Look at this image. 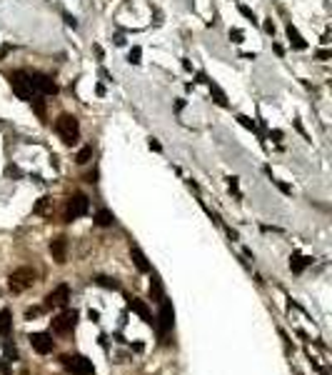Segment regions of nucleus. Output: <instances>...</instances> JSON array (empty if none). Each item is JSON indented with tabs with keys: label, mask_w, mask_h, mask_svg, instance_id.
<instances>
[{
	"label": "nucleus",
	"mask_w": 332,
	"mask_h": 375,
	"mask_svg": "<svg viewBox=\"0 0 332 375\" xmlns=\"http://www.w3.org/2000/svg\"><path fill=\"white\" fill-rule=\"evenodd\" d=\"M30 83H33V90L40 93V95H55L58 93L55 80L48 73H30Z\"/></svg>",
	"instance_id": "obj_6"
},
{
	"label": "nucleus",
	"mask_w": 332,
	"mask_h": 375,
	"mask_svg": "<svg viewBox=\"0 0 332 375\" xmlns=\"http://www.w3.org/2000/svg\"><path fill=\"white\" fill-rule=\"evenodd\" d=\"M55 133L60 135V140L65 145H75L80 140V123H77V118L70 115V113H63L55 120Z\"/></svg>",
	"instance_id": "obj_1"
},
{
	"label": "nucleus",
	"mask_w": 332,
	"mask_h": 375,
	"mask_svg": "<svg viewBox=\"0 0 332 375\" xmlns=\"http://www.w3.org/2000/svg\"><path fill=\"white\" fill-rule=\"evenodd\" d=\"M128 305H130V310H135L145 323H152V315H150V310H147V305L142 303V300H137V298H128Z\"/></svg>",
	"instance_id": "obj_12"
},
{
	"label": "nucleus",
	"mask_w": 332,
	"mask_h": 375,
	"mask_svg": "<svg viewBox=\"0 0 332 375\" xmlns=\"http://www.w3.org/2000/svg\"><path fill=\"white\" fill-rule=\"evenodd\" d=\"M30 103H33L35 113H38V115H40V118L45 120V105H43V100H40V98H35V100H30Z\"/></svg>",
	"instance_id": "obj_22"
},
{
	"label": "nucleus",
	"mask_w": 332,
	"mask_h": 375,
	"mask_svg": "<svg viewBox=\"0 0 332 375\" xmlns=\"http://www.w3.org/2000/svg\"><path fill=\"white\" fill-rule=\"evenodd\" d=\"M230 40L232 43H242V30H230Z\"/></svg>",
	"instance_id": "obj_26"
},
{
	"label": "nucleus",
	"mask_w": 332,
	"mask_h": 375,
	"mask_svg": "<svg viewBox=\"0 0 332 375\" xmlns=\"http://www.w3.org/2000/svg\"><path fill=\"white\" fill-rule=\"evenodd\" d=\"M310 263H312V258H302L300 253H295V255L290 258V268H292L295 273H302L305 265H310Z\"/></svg>",
	"instance_id": "obj_16"
},
{
	"label": "nucleus",
	"mask_w": 332,
	"mask_h": 375,
	"mask_svg": "<svg viewBox=\"0 0 332 375\" xmlns=\"http://www.w3.org/2000/svg\"><path fill=\"white\" fill-rule=\"evenodd\" d=\"M65 23H67V25H72V28H77V23H75V18H72V15H65Z\"/></svg>",
	"instance_id": "obj_31"
},
{
	"label": "nucleus",
	"mask_w": 332,
	"mask_h": 375,
	"mask_svg": "<svg viewBox=\"0 0 332 375\" xmlns=\"http://www.w3.org/2000/svg\"><path fill=\"white\" fill-rule=\"evenodd\" d=\"M95 223L100 225V228H110V225L115 223V215H113L110 210H105V208H103V210H98V213H95Z\"/></svg>",
	"instance_id": "obj_17"
},
{
	"label": "nucleus",
	"mask_w": 332,
	"mask_h": 375,
	"mask_svg": "<svg viewBox=\"0 0 332 375\" xmlns=\"http://www.w3.org/2000/svg\"><path fill=\"white\" fill-rule=\"evenodd\" d=\"M150 295H155V298L162 300V288H160V280H152V285H150Z\"/></svg>",
	"instance_id": "obj_23"
},
{
	"label": "nucleus",
	"mask_w": 332,
	"mask_h": 375,
	"mask_svg": "<svg viewBox=\"0 0 332 375\" xmlns=\"http://www.w3.org/2000/svg\"><path fill=\"white\" fill-rule=\"evenodd\" d=\"M237 10H240V13H242L247 20H253V23H255V15H253V10H250L247 5H237Z\"/></svg>",
	"instance_id": "obj_25"
},
{
	"label": "nucleus",
	"mask_w": 332,
	"mask_h": 375,
	"mask_svg": "<svg viewBox=\"0 0 332 375\" xmlns=\"http://www.w3.org/2000/svg\"><path fill=\"white\" fill-rule=\"evenodd\" d=\"M207 85H210V93H212V98H215V103L217 105H222V108H227V98H225V93L212 83V80H207Z\"/></svg>",
	"instance_id": "obj_18"
},
{
	"label": "nucleus",
	"mask_w": 332,
	"mask_h": 375,
	"mask_svg": "<svg viewBox=\"0 0 332 375\" xmlns=\"http://www.w3.org/2000/svg\"><path fill=\"white\" fill-rule=\"evenodd\" d=\"M130 255H133L135 265H137V270H142V273H150V263H147V258H145V253L137 248V245H133L130 248Z\"/></svg>",
	"instance_id": "obj_14"
},
{
	"label": "nucleus",
	"mask_w": 332,
	"mask_h": 375,
	"mask_svg": "<svg viewBox=\"0 0 332 375\" xmlns=\"http://www.w3.org/2000/svg\"><path fill=\"white\" fill-rule=\"evenodd\" d=\"M88 210H90V200H88L85 195H72V198L67 200L65 220H67V223H72L75 218H82V215H88Z\"/></svg>",
	"instance_id": "obj_4"
},
{
	"label": "nucleus",
	"mask_w": 332,
	"mask_h": 375,
	"mask_svg": "<svg viewBox=\"0 0 332 375\" xmlns=\"http://www.w3.org/2000/svg\"><path fill=\"white\" fill-rule=\"evenodd\" d=\"M150 150H155V153H160V150H162V145H160L157 140H150Z\"/></svg>",
	"instance_id": "obj_29"
},
{
	"label": "nucleus",
	"mask_w": 332,
	"mask_h": 375,
	"mask_svg": "<svg viewBox=\"0 0 332 375\" xmlns=\"http://www.w3.org/2000/svg\"><path fill=\"white\" fill-rule=\"evenodd\" d=\"M287 38H290V43H292L297 50H305V48H307V43L302 40V35L295 30V25H287Z\"/></svg>",
	"instance_id": "obj_15"
},
{
	"label": "nucleus",
	"mask_w": 332,
	"mask_h": 375,
	"mask_svg": "<svg viewBox=\"0 0 332 375\" xmlns=\"http://www.w3.org/2000/svg\"><path fill=\"white\" fill-rule=\"evenodd\" d=\"M8 80H10V88H13V93L20 98V100H33V83H30V73H25V70H15V73L8 75Z\"/></svg>",
	"instance_id": "obj_3"
},
{
	"label": "nucleus",
	"mask_w": 332,
	"mask_h": 375,
	"mask_svg": "<svg viewBox=\"0 0 332 375\" xmlns=\"http://www.w3.org/2000/svg\"><path fill=\"white\" fill-rule=\"evenodd\" d=\"M265 33L275 35V23H272V20H267V23H265Z\"/></svg>",
	"instance_id": "obj_27"
},
{
	"label": "nucleus",
	"mask_w": 332,
	"mask_h": 375,
	"mask_svg": "<svg viewBox=\"0 0 332 375\" xmlns=\"http://www.w3.org/2000/svg\"><path fill=\"white\" fill-rule=\"evenodd\" d=\"M90 160H93V148H90V145L77 150V155H75V163H77V165H85V163H90Z\"/></svg>",
	"instance_id": "obj_19"
},
{
	"label": "nucleus",
	"mask_w": 332,
	"mask_h": 375,
	"mask_svg": "<svg viewBox=\"0 0 332 375\" xmlns=\"http://www.w3.org/2000/svg\"><path fill=\"white\" fill-rule=\"evenodd\" d=\"M50 255L55 258V263H65L67 258V238L65 235H58L55 240H50Z\"/></svg>",
	"instance_id": "obj_11"
},
{
	"label": "nucleus",
	"mask_w": 332,
	"mask_h": 375,
	"mask_svg": "<svg viewBox=\"0 0 332 375\" xmlns=\"http://www.w3.org/2000/svg\"><path fill=\"white\" fill-rule=\"evenodd\" d=\"M275 185H277V188H280V190H282V193H290V188H287V185H285V183H280V180H275Z\"/></svg>",
	"instance_id": "obj_30"
},
{
	"label": "nucleus",
	"mask_w": 332,
	"mask_h": 375,
	"mask_svg": "<svg viewBox=\"0 0 332 375\" xmlns=\"http://www.w3.org/2000/svg\"><path fill=\"white\" fill-rule=\"evenodd\" d=\"M173 318H175V313H173V305H170V300H160V333L165 335L170 328H173Z\"/></svg>",
	"instance_id": "obj_10"
},
{
	"label": "nucleus",
	"mask_w": 332,
	"mask_h": 375,
	"mask_svg": "<svg viewBox=\"0 0 332 375\" xmlns=\"http://www.w3.org/2000/svg\"><path fill=\"white\" fill-rule=\"evenodd\" d=\"M317 58H320V60H327V58H330V50H317Z\"/></svg>",
	"instance_id": "obj_28"
},
{
	"label": "nucleus",
	"mask_w": 332,
	"mask_h": 375,
	"mask_svg": "<svg viewBox=\"0 0 332 375\" xmlns=\"http://www.w3.org/2000/svg\"><path fill=\"white\" fill-rule=\"evenodd\" d=\"M75 320H77V313H75V310H65V313H60L58 318H53V330L60 333V335H67V333L75 328Z\"/></svg>",
	"instance_id": "obj_8"
},
{
	"label": "nucleus",
	"mask_w": 332,
	"mask_h": 375,
	"mask_svg": "<svg viewBox=\"0 0 332 375\" xmlns=\"http://www.w3.org/2000/svg\"><path fill=\"white\" fill-rule=\"evenodd\" d=\"M237 120H240V125H245L247 130H253V133L258 130V125H255V120H250L247 115H237Z\"/></svg>",
	"instance_id": "obj_21"
},
{
	"label": "nucleus",
	"mask_w": 332,
	"mask_h": 375,
	"mask_svg": "<svg viewBox=\"0 0 332 375\" xmlns=\"http://www.w3.org/2000/svg\"><path fill=\"white\" fill-rule=\"evenodd\" d=\"M10 330H13V323H10V310H8V308H3V310H0V338H3V340H8V338H10Z\"/></svg>",
	"instance_id": "obj_13"
},
{
	"label": "nucleus",
	"mask_w": 332,
	"mask_h": 375,
	"mask_svg": "<svg viewBox=\"0 0 332 375\" xmlns=\"http://www.w3.org/2000/svg\"><path fill=\"white\" fill-rule=\"evenodd\" d=\"M95 283H98V285H103V288H113V290H118V288H120V285H118V283H115L113 278H105V275L95 278Z\"/></svg>",
	"instance_id": "obj_20"
},
{
	"label": "nucleus",
	"mask_w": 332,
	"mask_h": 375,
	"mask_svg": "<svg viewBox=\"0 0 332 375\" xmlns=\"http://www.w3.org/2000/svg\"><path fill=\"white\" fill-rule=\"evenodd\" d=\"M67 300H70V288H67L65 283L63 285H58L53 293H48V298H45V305L48 308H65Z\"/></svg>",
	"instance_id": "obj_9"
},
{
	"label": "nucleus",
	"mask_w": 332,
	"mask_h": 375,
	"mask_svg": "<svg viewBox=\"0 0 332 375\" xmlns=\"http://www.w3.org/2000/svg\"><path fill=\"white\" fill-rule=\"evenodd\" d=\"M35 280H38L35 270L28 268V265H23V268H18V270H13V273L8 275V288H10L13 293H25L28 288H33Z\"/></svg>",
	"instance_id": "obj_2"
},
{
	"label": "nucleus",
	"mask_w": 332,
	"mask_h": 375,
	"mask_svg": "<svg viewBox=\"0 0 332 375\" xmlns=\"http://www.w3.org/2000/svg\"><path fill=\"white\" fill-rule=\"evenodd\" d=\"M60 360L72 375H93V363L82 355H63Z\"/></svg>",
	"instance_id": "obj_5"
},
{
	"label": "nucleus",
	"mask_w": 332,
	"mask_h": 375,
	"mask_svg": "<svg viewBox=\"0 0 332 375\" xmlns=\"http://www.w3.org/2000/svg\"><path fill=\"white\" fill-rule=\"evenodd\" d=\"M28 340H30L33 350L40 353V355H48V353H53V348H55V340H53L48 333H33Z\"/></svg>",
	"instance_id": "obj_7"
},
{
	"label": "nucleus",
	"mask_w": 332,
	"mask_h": 375,
	"mask_svg": "<svg viewBox=\"0 0 332 375\" xmlns=\"http://www.w3.org/2000/svg\"><path fill=\"white\" fill-rule=\"evenodd\" d=\"M140 55H142V50H140V48H133L130 55H128V60H130L133 65H137V63H140Z\"/></svg>",
	"instance_id": "obj_24"
}]
</instances>
